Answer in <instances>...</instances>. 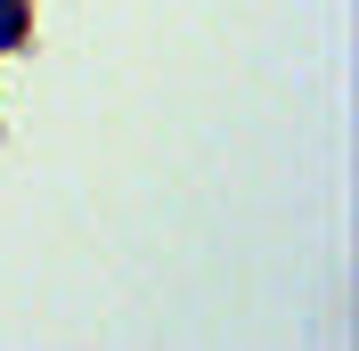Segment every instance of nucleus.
<instances>
[{
  "label": "nucleus",
  "instance_id": "nucleus-1",
  "mask_svg": "<svg viewBox=\"0 0 359 351\" xmlns=\"http://www.w3.org/2000/svg\"><path fill=\"white\" fill-rule=\"evenodd\" d=\"M25 17H33V0H0V49L25 41Z\"/></svg>",
  "mask_w": 359,
  "mask_h": 351
}]
</instances>
